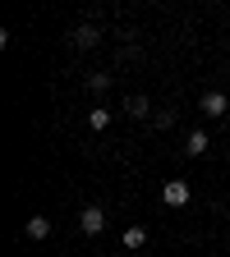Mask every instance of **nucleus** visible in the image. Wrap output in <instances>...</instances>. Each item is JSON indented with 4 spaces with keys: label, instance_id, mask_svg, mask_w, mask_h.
Wrapping results in <instances>:
<instances>
[{
    "label": "nucleus",
    "instance_id": "nucleus-1",
    "mask_svg": "<svg viewBox=\"0 0 230 257\" xmlns=\"http://www.w3.org/2000/svg\"><path fill=\"white\" fill-rule=\"evenodd\" d=\"M161 202L166 207H189V184L184 179H166L161 184Z\"/></svg>",
    "mask_w": 230,
    "mask_h": 257
},
{
    "label": "nucleus",
    "instance_id": "nucleus-2",
    "mask_svg": "<svg viewBox=\"0 0 230 257\" xmlns=\"http://www.w3.org/2000/svg\"><path fill=\"white\" fill-rule=\"evenodd\" d=\"M79 230H83V234H102V230H106V211H102V207H83V211H79Z\"/></svg>",
    "mask_w": 230,
    "mask_h": 257
},
{
    "label": "nucleus",
    "instance_id": "nucleus-3",
    "mask_svg": "<svg viewBox=\"0 0 230 257\" xmlns=\"http://www.w3.org/2000/svg\"><path fill=\"white\" fill-rule=\"evenodd\" d=\"M74 46H83V51L102 46V28H97V23H79L74 28Z\"/></svg>",
    "mask_w": 230,
    "mask_h": 257
},
{
    "label": "nucleus",
    "instance_id": "nucleus-4",
    "mask_svg": "<svg viewBox=\"0 0 230 257\" xmlns=\"http://www.w3.org/2000/svg\"><path fill=\"white\" fill-rule=\"evenodd\" d=\"M124 110L134 115V119H147V115H152V101H147L143 92H138V96H124Z\"/></svg>",
    "mask_w": 230,
    "mask_h": 257
},
{
    "label": "nucleus",
    "instance_id": "nucleus-5",
    "mask_svg": "<svg viewBox=\"0 0 230 257\" xmlns=\"http://www.w3.org/2000/svg\"><path fill=\"white\" fill-rule=\"evenodd\" d=\"M203 115H212V119L225 115V92H207V96H203Z\"/></svg>",
    "mask_w": 230,
    "mask_h": 257
},
{
    "label": "nucleus",
    "instance_id": "nucleus-6",
    "mask_svg": "<svg viewBox=\"0 0 230 257\" xmlns=\"http://www.w3.org/2000/svg\"><path fill=\"white\" fill-rule=\"evenodd\" d=\"M184 152H189V156H203V152H207V134H203V128H193V134H189Z\"/></svg>",
    "mask_w": 230,
    "mask_h": 257
},
{
    "label": "nucleus",
    "instance_id": "nucleus-7",
    "mask_svg": "<svg viewBox=\"0 0 230 257\" xmlns=\"http://www.w3.org/2000/svg\"><path fill=\"white\" fill-rule=\"evenodd\" d=\"M46 234H51V220L46 216H32L28 220V239H46Z\"/></svg>",
    "mask_w": 230,
    "mask_h": 257
},
{
    "label": "nucleus",
    "instance_id": "nucleus-8",
    "mask_svg": "<svg viewBox=\"0 0 230 257\" xmlns=\"http://www.w3.org/2000/svg\"><path fill=\"white\" fill-rule=\"evenodd\" d=\"M147 243V230H143V225H129V230H124V248H143Z\"/></svg>",
    "mask_w": 230,
    "mask_h": 257
},
{
    "label": "nucleus",
    "instance_id": "nucleus-9",
    "mask_svg": "<svg viewBox=\"0 0 230 257\" xmlns=\"http://www.w3.org/2000/svg\"><path fill=\"white\" fill-rule=\"evenodd\" d=\"M88 87H92V92H106V87H111V74H92Z\"/></svg>",
    "mask_w": 230,
    "mask_h": 257
},
{
    "label": "nucleus",
    "instance_id": "nucleus-10",
    "mask_svg": "<svg viewBox=\"0 0 230 257\" xmlns=\"http://www.w3.org/2000/svg\"><path fill=\"white\" fill-rule=\"evenodd\" d=\"M88 124H92V128H106V124H111V110H92Z\"/></svg>",
    "mask_w": 230,
    "mask_h": 257
},
{
    "label": "nucleus",
    "instance_id": "nucleus-11",
    "mask_svg": "<svg viewBox=\"0 0 230 257\" xmlns=\"http://www.w3.org/2000/svg\"><path fill=\"white\" fill-rule=\"evenodd\" d=\"M152 124H157V128H171V124H175V115H171V110H157V115H152Z\"/></svg>",
    "mask_w": 230,
    "mask_h": 257
}]
</instances>
